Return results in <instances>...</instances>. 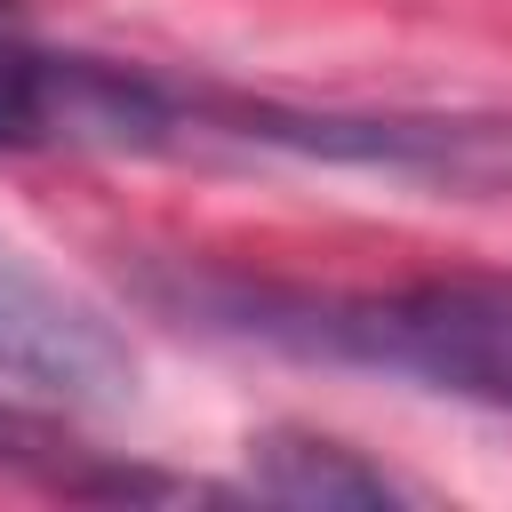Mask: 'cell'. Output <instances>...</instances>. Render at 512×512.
Returning <instances> with one entry per match:
<instances>
[{"label":"cell","instance_id":"3957f363","mask_svg":"<svg viewBox=\"0 0 512 512\" xmlns=\"http://www.w3.org/2000/svg\"><path fill=\"white\" fill-rule=\"evenodd\" d=\"M248 480H256V496H272V504H416V488L408 480H392L384 464H368L360 448H344V440H328V432H264V440H248Z\"/></svg>","mask_w":512,"mask_h":512},{"label":"cell","instance_id":"6da1fadb","mask_svg":"<svg viewBox=\"0 0 512 512\" xmlns=\"http://www.w3.org/2000/svg\"><path fill=\"white\" fill-rule=\"evenodd\" d=\"M224 328L320 352V360H360L416 376L432 392L512 408V288L496 280H416L384 296H288V288H216L200 296Z\"/></svg>","mask_w":512,"mask_h":512},{"label":"cell","instance_id":"277c9868","mask_svg":"<svg viewBox=\"0 0 512 512\" xmlns=\"http://www.w3.org/2000/svg\"><path fill=\"white\" fill-rule=\"evenodd\" d=\"M0 8H16V0H0Z\"/></svg>","mask_w":512,"mask_h":512},{"label":"cell","instance_id":"7a4b0ae2","mask_svg":"<svg viewBox=\"0 0 512 512\" xmlns=\"http://www.w3.org/2000/svg\"><path fill=\"white\" fill-rule=\"evenodd\" d=\"M136 400L128 336L72 296L40 256L0 240V408L16 416H112Z\"/></svg>","mask_w":512,"mask_h":512}]
</instances>
